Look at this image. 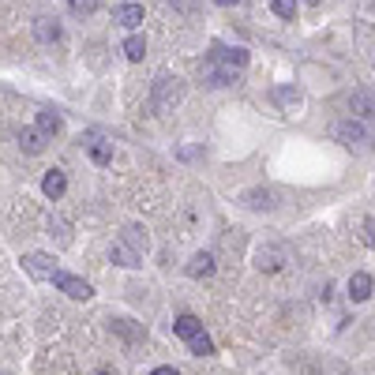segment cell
Here are the masks:
<instances>
[{
    "label": "cell",
    "instance_id": "1",
    "mask_svg": "<svg viewBox=\"0 0 375 375\" xmlns=\"http://www.w3.org/2000/svg\"><path fill=\"white\" fill-rule=\"evenodd\" d=\"M180 79L176 75H158L150 86V105H154V113H169V109L180 102Z\"/></svg>",
    "mask_w": 375,
    "mask_h": 375
},
{
    "label": "cell",
    "instance_id": "2",
    "mask_svg": "<svg viewBox=\"0 0 375 375\" xmlns=\"http://www.w3.org/2000/svg\"><path fill=\"white\" fill-rule=\"evenodd\" d=\"M206 64H218V68L240 75V72L248 68V53H244V49H229V46H211V57H206Z\"/></svg>",
    "mask_w": 375,
    "mask_h": 375
},
{
    "label": "cell",
    "instance_id": "3",
    "mask_svg": "<svg viewBox=\"0 0 375 375\" xmlns=\"http://www.w3.org/2000/svg\"><path fill=\"white\" fill-rule=\"evenodd\" d=\"M53 285H57L60 293H68L72 301H91V296H94L91 282L75 278V274H64V270H57V274H53Z\"/></svg>",
    "mask_w": 375,
    "mask_h": 375
},
{
    "label": "cell",
    "instance_id": "4",
    "mask_svg": "<svg viewBox=\"0 0 375 375\" xmlns=\"http://www.w3.org/2000/svg\"><path fill=\"white\" fill-rule=\"evenodd\" d=\"M23 270H27L34 282H53L57 263H53L49 256H41V251H27V256H23Z\"/></svg>",
    "mask_w": 375,
    "mask_h": 375
},
{
    "label": "cell",
    "instance_id": "5",
    "mask_svg": "<svg viewBox=\"0 0 375 375\" xmlns=\"http://www.w3.org/2000/svg\"><path fill=\"white\" fill-rule=\"evenodd\" d=\"M334 136L346 143V147H368V143H371L368 128L357 124V120H346V124H338V128H334Z\"/></svg>",
    "mask_w": 375,
    "mask_h": 375
},
{
    "label": "cell",
    "instance_id": "6",
    "mask_svg": "<svg viewBox=\"0 0 375 375\" xmlns=\"http://www.w3.org/2000/svg\"><path fill=\"white\" fill-rule=\"evenodd\" d=\"M109 259H113V263H117V267H128V270H136V267H139V263H143V251H139V248H131V244H128V240H124V237H120V240H117V244H113V248H109Z\"/></svg>",
    "mask_w": 375,
    "mask_h": 375
},
{
    "label": "cell",
    "instance_id": "7",
    "mask_svg": "<svg viewBox=\"0 0 375 375\" xmlns=\"http://www.w3.org/2000/svg\"><path fill=\"white\" fill-rule=\"evenodd\" d=\"M41 192H46L49 199H60V195L68 192V176H64L60 169H49L46 176H41Z\"/></svg>",
    "mask_w": 375,
    "mask_h": 375
},
{
    "label": "cell",
    "instance_id": "8",
    "mask_svg": "<svg viewBox=\"0 0 375 375\" xmlns=\"http://www.w3.org/2000/svg\"><path fill=\"white\" fill-rule=\"evenodd\" d=\"M282 263H285V251H282V248H263V251H256V267H259L263 274L282 270Z\"/></svg>",
    "mask_w": 375,
    "mask_h": 375
},
{
    "label": "cell",
    "instance_id": "9",
    "mask_svg": "<svg viewBox=\"0 0 375 375\" xmlns=\"http://www.w3.org/2000/svg\"><path fill=\"white\" fill-rule=\"evenodd\" d=\"M113 19H117L120 27L136 30V27H143V4H120L117 12H113Z\"/></svg>",
    "mask_w": 375,
    "mask_h": 375
},
{
    "label": "cell",
    "instance_id": "10",
    "mask_svg": "<svg viewBox=\"0 0 375 375\" xmlns=\"http://www.w3.org/2000/svg\"><path fill=\"white\" fill-rule=\"evenodd\" d=\"M19 147H23L27 154H41V150H46V131L23 128V131H19Z\"/></svg>",
    "mask_w": 375,
    "mask_h": 375
},
{
    "label": "cell",
    "instance_id": "11",
    "mask_svg": "<svg viewBox=\"0 0 375 375\" xmlns=\"http://www.w3.org/2000/svg\"><path fill=\"white\" fill-rule=\"evenodd\" d=\"M34 128L46 131V136H57V131H60V113H57V109H38Z\"/></svg>",
    "mask_w": 375,
    "mask_h": 375
},
{
    "label": "cell",
    "instance_id": "12",
    "mask_svg": "<svg viewBox=\"0 0 375 375\" xmlns=\"http://www.w3.org/2000/svg\"><path fill=\"white\" fill-rule=\"evenodd\" d=\"M188 274H192V278H211L214 274V256L211 251H199V256L188 263Z\"/></svg>",
    "mask_w": 375,
    "mask_h": 375
},
{
    "label": "cell",
    "instance_id": "13",
    "mask_svg": "<svg viewBox=\"0 0 375 375\" xmlns=\"http://www.w3.org/2000/svg\"><path fill=\"white\" fill-rule=\"evenodd\" d=\"M368 296H371V278H368V274H353V278H349V301H368Z\"/></svg>",
    "mask_w": 375,
    "mask_h": 375
},
{
    "label": "cell",
    "instance_id": "14",
    "mask_svg": "<svg viewBox=\"0 0 375 375\" xmlns=\"http://www.w3.org/2000/svg\"><path fill=\"white\" fill-rule=\"evenodd\" d=\"M199 330H203V323H199L195 315H180V319L173 323V334H176V338H184V341H188V338H195Z\"/></svg>",
    "mask_w": 375,
    "mask_h": 375
},
{
    "label": "cell",
    "instance_id": "15",
    "mask_svg": "<svg viewBox=\"0 0 375 375\" xmlns=\"http://www.w3.org/2000/svg\"><path fill=\"white\" fill-rule=\"evenodd\" d=\"M349 109H353L357 117H371V113H375V98L360 91V94H353V98H349Z\"/></svg>",
    "mask_w": 375,
    "mask_h": 375
},
{
    "label": "cell",
    "instance_id": "16",
    "mask_svg": "<svg viewBox=\"0 0 375 375\" xmlns=\"http://www.w3.org/2000/svg\"><path fill=\"white\" fill-rule=\"evenodd\" d=\"M124 57H128V60H143V57H147V38H143V34H131V38L124 41Z\"/></svg>",
    "mask_w": 375,
    "mask_h": 375
},
{
    "label": "cell",
    "instance_id": "17",
    "mask_svg": "<svg viewBox=\"0 0 375 375\" xmlns=\"http://www.w3.org/2000/svg\"><path fill=\"white\" fill-rule=\"evenodd\" d=\"M113 330L120 338H128V341H143V338H147V330L131 327V319H113Z\"/></svg>",
    "mask_w": 375,
    "mask_h": 375
},
{
    "label": "cell",
    "instance_id": "18",
    "mask_svg": "<svg viewBox=\"0 0 375 375\" xmlns=\"http://www.w3.org/2000/svg\"><path fill=\"white\" fill-rule=\"evenodd\" d=\"M244 206H251V211H270L274 195L270 192H244Z\"/></svg>",
    "mask_w": 375,
    "mask_h": 375
},
{
    "label": "cell",
    "instance_id": "19",
    "mask_svg": "<svg viewBox=\"0 0 375 375\" xmlns=\"http://www.w3.org/2000/svg\"><path fill=\"white\" fill-rule=\"evenodd\" d=\"M34 34H38V41H60V27L53 23V19H38Z\"/></svg>",
    "mask_w": 375,
    "mask_h": 375
},
{
    "label": "cell",
    "instance_id": "20",
    "mask_svg": "<svg viewBox=\"0 0 375 375\" xmlns=\"http://www.w3.org/2000/svg\"><path fill=\"white\" fill-rule=\"evenodd\" d=\"M188 349H192L195 357H211V353H214V341H211V338H206L203 330H199L195 338H188Z\"/></svg>",
    "mask_w": 375,
    "mask_h": 375
},
{
    "label": "cell",
    "instance_id": "21",
    "mask_svg": "<svg viewBox=\"0 0 375 375\" xmlns=\"http://www.w3.org/2000/svg\"><path fill=\"white\" fill-rule=\"evenodd\" d=\"M86 150H91V158H94L98 165H109V162H113V143H102V139H98V143H91Z\"/></svg>",
    "mask_w": 375,
    "mask_h": 375
},
{
    "label": "cell",
    "instance_id": "22",
    "mask_svg": "<svg viewBox=\"0 0 375 375\" xmlns=\"http://www.w3.org/2000/svg\"><path fill=\"white\" fill-rule=\"evenodd\" d=\"M124 240H128L131 248L147 251V229H143V225H128V229H124Z\"/></svg>",
    "mask_w": 375,
    "mask_h": 375
},
{
    "label": "cell",
    "instance_id": "23",
    "mask_svg": "<svg viewBox=\"0 0 375 375\" xmlns=\"http://www.w3.org/2000/svg\"><path fill=\"white\" fill-rule=\"evenodd\" d=\"M49 229H53V233H57L60 248H68V244H72V225L64 222V218H53V222H49Z\"/></svg>",
    "mask_w": 375,
    "mask_h": 375
},
{
    "label": "cell",
    "instance_id": "24",
    "mask_svg": "<svg viewBox=\"0 0 375 375\" xmlns=\"http://www.w3.org/2000/svg\"><path fill=\"white\" fill-rule=\"evenodd\" d=\"M68 12L72 15H91V12H98V0H68Z\"/></svg>",
    "mask_w": 375,
    "mask_h": 375
},
{
    "label": "cell",
    "instance_id": "25",
    "mask_svg": "<svg viewBox=\"0 0 375 375\" xmlns=\"http://www.w3.org/2000/svg\"><path fill=\"white\" fill-rule=\"evenodd\" d=\"M274 12H278L282 19H293L296 15V0H274Z\"/></svg>",
    "mask_w": 375,
    "mask_h": 375
},
{
    "label": "cell",
    "instance_id": "26",
    "mask_svg": "<svg viewBox=\"0 0 375 375\" xmlns=\"http://www.w3.org/2000/svg\"><path fill=\"white\" fill-rule=\"evenodd\" d=\"M150 375H180V371H176V368H169V364H165V368H154Z\"/></svg>",
    "mask_w": 375,
    "mask_h": 375
},
{
    "label": "cell",
    "instance_id": "27",
    "mask_svg": "<svg viewBox=\"0 0 375 375\" xmlns=\"http://www.w3.org/2000/svg\"><path fill=\"white\" fill-rule=\"evenodd\" d=\"M364 229H368V244H375V218H368V225H364Z\"/></svg>",
    "mask_w": 375,
    "mask_h": 375
},
{
    "label": "cell",
    "instance_id": "28",
    "mask_svg": "<svg viewBox=\"0 0 375 375\" xmlns=\"http://www.w3.org/2000/svg\"><path fill=\"white\" fill-rule=\"evenodd\" d=\"M218 8H233V4H240V0H214Z\"/></svg>",
    "mask_w": 375,
    "mask_h": 375
},
{
    "label": "cell",
    "instance_id": "29",
    "mask_svg": "<svg viewBox=\"0 0 375 375\" xmlns=\"http://www.w3.org/2000/svg\"><path fill=\"white\" fill-rule=\"evenodd\" d=\"M98 375H113V371H109V368H102V371H98Z\"/></svg>",
    "mask_w": 375,
    "mask_h": 375
},
{
    "label": "cell",
    "instance_id": "30",
    "mask_svg": "<svg viewBox=\"0 0 375 375\" xmlns=\"http://www.w3.org/2000/svg\"><path fill=\"white\" fill-rule=\"evenodd\" d=\"M308 4H323V0H308Z\"/></svg>",
    "mask_w": 375,
    "mask_h": 375
},
{
    "label": "cell",
    "instance_id": "31",
    "mask_svg": "<svg viewBox=\"0 0 375 375\" xmlns=\"http://www.w3.org/2000/svg\"><path fill=\"white\" fill-rule=\"evenodd\" d=\"M0 375H8V371H0Z\"/></svg>",
    "mask_w": 375,
    "mask_h": 375
}]
</instances>
